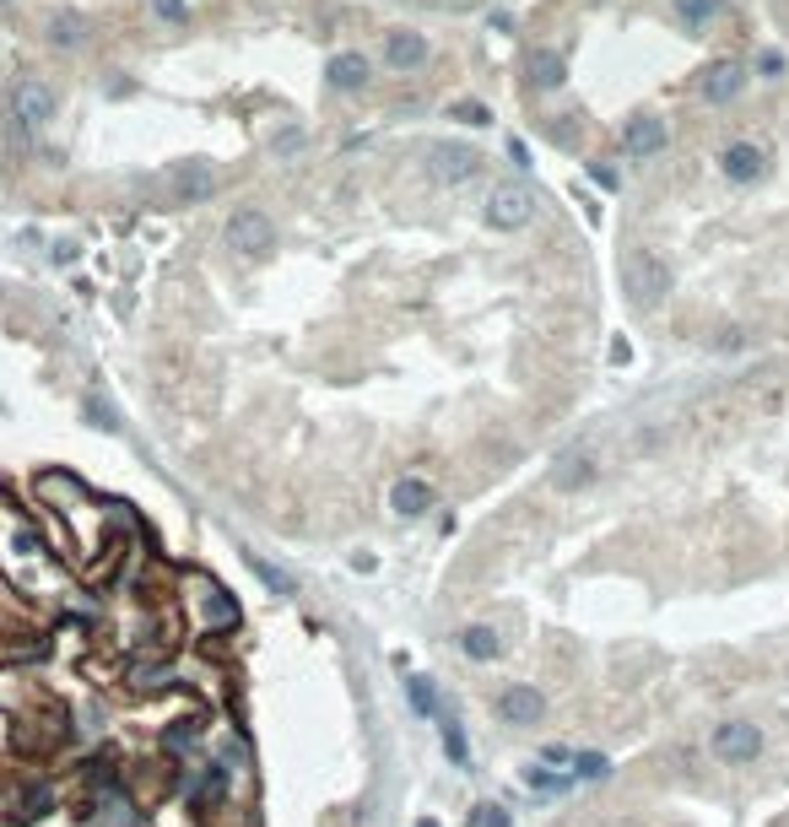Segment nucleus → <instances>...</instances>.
Listing matches in <instances>:
<instances>
[{"label": "nucleus", "mask_w": 789, "mask_h": 827, "mask_svg": "<svg viewBox=\"0 0 789 827\" xmlns=\"http://www.w3.org/2000/svg\"><path fill=\"white\" fill-rule=\"evenodd\" d=\"M49 44H55V49H82L87 44V17H76V11H55V17H49Z\"/></svg>", "instance_id": "obj_16"}, {"label": "nucleus", "mask_w": 789, "mask_h": 827, "mask_svg": "<svg viewBox=\"0 0 789 827\" xmlns=\"http://www.w3.org/2000/svg\"><path fill=\"white\" fill-rule=\"evenodd\" d=\"M622 292L633 309H654V303L671 292V271H665V260L654 255V249H633V255L622 260Z\"/></svg>", "instance_id": "obj_1"}, {"label": "nucleus", "mask_w": 789, "mask_h": 827, "mask_svg": "<svg viewBox=\"0 0 789 827\" xmlns=\"http://www.w3.org/2000/svg\"><path fill=\"white\" fill-rule=\"evenodd\" d=\"M741 87H746V65H741V60L708 65V76H703V98H708V103H730Z\"/></svg>", "instance_id": "obj_13"}, {"label": "nucleus", "mask_w": 789, "mask_h": 827, "mask_svg": "<svg viewBox=\"0 0 789 827\" xmlns=\"http://www.w3.org/2000/svg\"><path fill=\"white\" fill-rule=\"evenodd\" d=\"M762 168H768V152H762L757 141H730L725 152H719V173H725L730 184H752V179H762Z\"/></svg>", "instance_id": "obj_7"}, {"label": "nucleus", "mask_w": 789, "mask_h": 827, "mask_svg": "<svg viewBox=\"0 0 789 827\" xmlns=\"http://www.w3.org/2000/svg\"><path fill=\"white\" fill-rule=\"evenodd\" d=\"M719 6H725V0H671V11L681 17V28H708V22L719 17Z\"/></svg>", "instance_id": "obj_21"}, {"label": "nucleus", "mask_w": 789, "mask_h": 827, "mask_svg": "<svg viewBox=\"0 0 789 827\" xmlns=\"http://www.w3.org/2000/svg\"><path fill=\"white\" fill-rule=\"evenodd\" d=\"M44 811H49V790H33V795H28V811H22V817H44Z\"/></svg>", "instance_id": "obj_31"}, {"label": "nucleus", "mask_w": 789, "mask_h": 827, "mask_svg": "<svg viewBox=\"0 0 789 827\" xmlns=\"http://www.w3.org/2000/svg\"><path fill=\"white\" fill-rule=\"evenodd\" d=\"M87 417L98 422V428H119V422H114V411L103 406V400H87Z\"/></svg>", "instance_id": "obj_29"}, {"label": "nucleus", "mask_w": 789, "mask_h": 827, "mask_svg": "<svg viewBox=\"0 0 789 827\" xmlns=\"http://www.w3.org/2000/svg\"><path fill=\"white\" fill-rule=\"evenodd\" d=\"M390 509L400 519H422L433 509V487H427L422 476H406V482H395V492H390Z\"/></svg>", "instance_id": "obj_14"}, {"label": "nucleus", "mask_w": 789, "mask_h": 827, "mask_svg": "<svg viewBox=\"0 0 789 827\" xmlns=\"http://www.w3.org/2000/svg\"><path fill=\"white\" fill-rule=\"evenodd\" d=\"M530 82H536L541 92L563 87V82H568V65H563V55H557V49H536V55H530Z\"/></svg>", "instance_id": "obj_15"}, {"label": "nucleus", "mask_w": 789, "mask_h": 827, "mask_svg": "<svg viewBox=\"0 0 789 827\" xmlns=\"http://www.w3.org/2000/svg\"><path fill=\"white\" fill-rule=\"evenodd\" d=\"M444 752H449V763H471V741H465V730L460 725H454V719H449V725H444Z\"/></svg>", "instance_id": "obj_23"}, {"label": "nucleus", "mask_w": 789, "mask_h": 827, "mask_svg": "<svg viewBox=\"0 0 789 827\" xmlns=\"http://www.w3.org/2000/svg\"><path fill=\"white\" fill-rule=\"evenodd\" d=\"M222 795H227V768H206V773L195 779V790H190V806L206 811V806H217Z\"/></svg>", "instance_id": "obj_19"}, {"label": "nucleus", "mask_w": 789, "mask_h": 827, "mask_svg": "<svg viewBox=\"0 0 789 827\" xmlns=\"http://www.w3.org/2000/svg\"><path fill=\"white\" fill-rule=\"evenodd\" d=\"M244 563H249V573H254V579H260L271 595H298V579H292L287 568L265 563V557H254V552H244Z\"/></svg>", "instance_id": "obj_18"}, {"label": "nucleus", "mask_w": 789, "mask_h": 827, "mask_svg": "<svg viewBox=\"0 0 789 827\" xmlns=\"http://www.w3.org/2000/svg\"><path fill=\"white\" fill-rule=\"evenodd\" d=\"M217 195V173H211V163H179L173 168V200L179 206H200V200H211Z\"/></svg>", "instance_id": "obj_8"}, {"label": "nucleus", "mask_w": 789, "mask_h": 827, "mask_svg": "<svg viewBox=\"0 0 789 827\" xmlns=\"http://www.w3.org/2000/svg\"><path fill=\"white\" fill-rule=\"evenodd\" d=\"M406 698H411V709H417V714H433V682L411 676V682H406Z\"/></svg>", "instance_id": "obj_26"}, {"label": "nucleus", "mask_w": 789, "mask_h": 827, "mask_svg": "<svg viewBox=\"0 0 789 827\" xmlns=\"http://www.w3.org/2000/svg\"><path fill=\"white\" fill-rule=\"evenodd\" d=\"M417 827H438V822H433V817H422V822H417Z\"/></svg>", "instance_id": "obj_34"}, {"label": "nucleus", "mask_w": 789, "mask_h": 827, "mask_svg": "<svg viewBox=\"0 0 789 827\" xmlns=\"http://www.w3.org/2000/svg\"><path fill=\"white\" fill-rule=\"evenodd\" d=\"M0 6H17V0H0Z\"/></svg>", "instance_id": "obj_35"}, {"label": "nucleus", "mask_w": 789, "mask_h": 827, "mask_svg": "<svg viewBox=\"0 0 789 827\" xmlns=\"http://www.w3.org/2000/svg\"><path fill=\"white\" fill-rule=\"evenodd\" d=\"M530 217H536V195H530L525 184H492V195H487V228L519 233Z\"/></svg>", "instance_id": "obj_3"}, {"label": "nucleus", "mask_w": 789, "mask_h": 827, "mask_svg": "<svg viewBox=\"0 0 789 827\" xmlns=\"http://www.w3.org/2000/svg\"><path fill=\"white\" fill-rule=\"evenodd\" d=\"M227 244H233L238 255L260 260V255H271V249H276V222L265 217L260 206H238L233 217H227Z\"/></svg>", "instance_id": "obj_2"}, {"label": "nucleus", "mask_w": 789, "mask_h": 827, "mask_svg": "<svg viewBox=\"0 0 789 827\" xmlns=\"http://www.w3.org/2000/svg\"><path fill=\"white\" fill-rule=\"evenodd\" d=\"M454 114H460L465 125H492V114L481 109V103H454Z\"/></svg>", "instance_id": "obj_28"}, {"label": "nucleus", "mask_w": 789, "mask_h": 827, "mask_svg": "<svg viewBox=\"0 0 789 827\" xmlns=\"http://www.w3.org/2000/svg\"><path fill=\"white\" fill-rule=\"evenodd\" d=\"M508 157H514L519 168H530V152H525V141H508Z\"/></svg>", "instance_id": "obj_32"}, {"label": "nucleus", "mask_w": 789, "mask_h": 827, "mask_svg": "<svg viewBox=\"0 0 789 827\" xmlns=\"http://www.w3.org/2000/svg\"><path fill=\"white\" fill-rule=\"evenodd\" d=\"M325 82L336 87V92H357V87H368V55H363V49H341V55H330Z\"/></svg>", "instance_id": "obj_12"}, {"label": "nucleus", "mask_w": 789, "mask_h": 827, "mask_svg": "<svg viewBox=\"0 0 789 827\" xmlns=\"http://www.w3.org/2000/svg\"><path fill=\"white\" fill-rule=\"evenodd\" d=\"M11 119H17L22 130H38L44 119H55V87L38 82V76H17V87H11Z\"/></svg>", "instance_id": "obj_4"}, {"label": "nucleus", "mask_w": 789, "mask_h": 827, "mask_svg": "<svg viewBox=\"0 0 789 827\" xmlns=\"http://www.w3.org/2000/svg\"><path fill=\"white\" fill-rule=\"evenodd\" d=\"M465 827H508V811H503V806H476Z\"/></svg>", "instance_id": "obj_27"}, {"label": "nucleus", "mask_w": 789, "mask_h": 827, "mask_svg": "<svg viewBox=\"0 0 789 827\" xmlns=\"http://www.w3.org/2000/svg\"><path fill=\"white\" fill-rule=\"evenodd\" d=\"M476 168H481V157L465 141H438L433 152H427V173H433L438 184H465Z\"/></svg>", "instance_id": "obj_5"}, {"label": "nucleus", "mask_w": 789, "mask_h": 827, "mask_svg": "<svg viewBox=\"0 0 789 827\" xmlns=\"http://www.w3.org/2000/svg\"><path fill=\"white\" fill-rule=\"evenodd\" d=\"M384 60H390L395 71H417V65H427V38L417 28L384 33Z\"/></svg>", "instance_id": "obj_11"}, {"label": "nucleus", "mask_w": 789, "mask_h": 827, "mask_svg": "<svg viewBox=\"0 0 789 827\" xmlns=\"http://www.w3.org/2000/svg\"><path fill=\"white\" fill-rule=\"evenodd\" d=\"M762 752V730L746 725V719H730V725L714 730V757H725V763H752Z\"/></svg>", "instance_id": "obj_6"}, {"label": "nucleus", "mask_w": 789, "mask_h": 827, "mask_svg": "<svg viewBox=\"0 0 789 827\" xmlns=\"http://www.w3.org/2000/svg\"><path fill=\"white\" fill-rule=\"evenodd\" d=\"M460 649H465V655H471V660H498V633H492L487 628V622H476V628H465L460 633Z\"/></svg>", "instance_id": "obj_20"}, {"label": "nucleus", "mask_w": 789, "mask_h": 827, "mask_svg": "<svg viewBox=\"0 0 789 827\" xmlns=\"http://www.w3.org/2000/svg\"><path fill=\"white\" fill-rule=\"evenodd\" d=\"M498 714H503V725H536V719L546 714V698L536 687H503L498 692Z\"/></svg>", "instance_id": "obj_10"}, {"label": "nucleus", "mask_w": 789, "mask_h": 827, "mask_svg": "<svg viewBox=\"0 0 789 827\" xmlns=\"http://www.w3.org/2000/svg\"><path fill=\"white\" fill-rule=\"evenodd\" d=\"M568 763H573V779H584V784H600L611 773V757L606 752H573Z\"/></svg>", "instance_id": "obj_22"}, {"label": "nucleus", "mask_w": 789, "mask_h": 827, "mask_svg": "<svg viewBox=\"0 0 789 827\" xmlns=\"http://www.w3.org/2000/svg\"><path fill=\"white\" fill-rule=\"evenodd\" d=\"M590 482H595V460H590V455H563V460H557L552 487L573 492V487H590Z\"/></svg>", "instance_id": "obj_17"}, {"label": "nucleus", "mask_w": 789, "mask_h": 827, "mask_svg": "<svg viewBox=\"0 0 789 827\" xmlns=\"http://www.w3.org/2000/svg\"><path fill=\"white\" fill-rule=\"evenodd\" d=\"M157 17H163V22H184V0H157Z\"/></svg>", "instance_id": "obj_30"}, {"label": "nucleus", "mask_w": 789, "mask_h": 827, "mask_svg": "<svg viewBox=\"0 0 789 827\" xmlns=\"http://www.w3.org/2000/svg\"><path fill=\"white\" fill-rule=\"evenodd\" d=\"M206 617L217 622V628H227V622H238V606H233V600H222V590H211L206 595Z\"/></svg>", "instance_id": "obj_25"}, {"label": "nucleus", "mask_w": 789, "mask_h": 827, "mask_svg": "<svg viewBox=\"0 0 789 827\" xmlns=\"http://www.w3.org/2000/svg\"><path fill=\"white\" fill-rule=\"evenodd\" d=\"M622 152L627 157H654V152H665V119H654V114H633L627 119V130H622Z\"/></svg>", "instance_id": "obj_9"}, {"label": "nucleus", "mask_w": 789, "mask_h": 827, "mask_svg": "<svg viewBox=\"0 0 789 827\" xmlns=\"http://www.w3.org/2000/svg\"><path fill=\"white\" fill-rule=\"evenodd\" d=\"M17 552H38V536H33V530H17Z\"/></svg>", "instance_id": "obj_33"}, {"label": "nucleus", "mask_w": 789, "mask_h": 827, "mask_svg": "<svg viewBox=\"0 0 789 827\" xmlns=\"http://www.w3.org/2000/svg\"><path fill=\"white\" fill-rule=\"evenodd\" d=\"M525 784H530V790H541V795H563L568 790V779H557V773H546V768H525Z\"/></svg>", "instance_id": "obj_24"}]
</instances>
